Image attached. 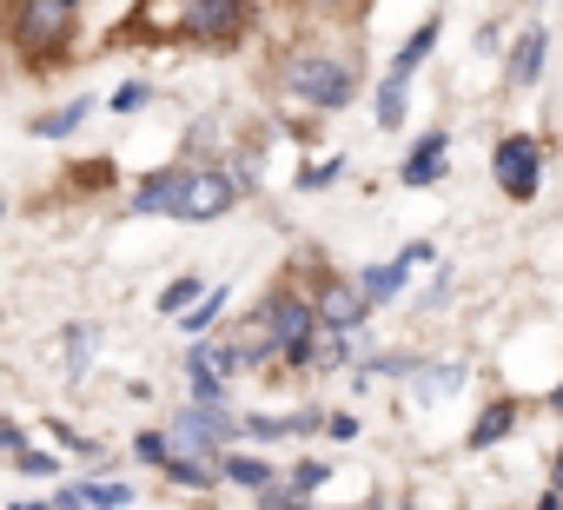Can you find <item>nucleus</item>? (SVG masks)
<instances>
[{
	"mask_svg": "<svg viewBox=\"0 0 563 510\" xmlns=\"http://www.w3.org/2000/svg\"><path fill=\"white\" fill-rule=\"evenodd\" d=\"M312 325H319V306H306L299 292H272L265 312H258V345L278 352L286 365H312Z\"/></svg>",
	"mask_w": 563,
	"mask_h": 510,
	"instance_id": "obj_3",
	"label": "nucleus"
},
{
	"mask_svg": "<svg viewBox=\"0 0 563 510\" xmlns=\"http://www.w3.org/2000/svg\"><path fill=\"white\" fill-rule=\"evenodd\" d=\"M80 120H87V100H74V107H60V113H41V120H34V133H41V140H67Z\"/></svg>",
	"mask_w": 563,
	"mask_h": 510,
	"instance_id": "obj_14",
	"label": "nucleus"
},
{
	"mask_svg": "<svg viewBox=\"0 0 563 510\" xmlns=\"http://www.w3.org/2000/svg\"><path fill=\"white\" fill-rule=\"evenodd\" d=\"M286 93L306 100V107H319V113H339V107L358 93V74H352L345 60H332V54H299V60L286 67Z\"/></svg>",
	"mask_w": 563,
	"mask_h": 510,
	"instance_id": "obj_4",
	"label": "nucleus"
},
{
	"mask_svg": "<svg viewBox=\"0 0 563 510\" xmlns=\"http://www.w3.org/2000/svg\"><path fill=\"white\" fill-rule=\"evenodd\" d=\"M54 437H60L67 451H80V457H100V444H93V437H80V431H67V424H54Z\"/></svg>",
	"mask_w": 563,
	"mask_h": 510,
	"instance_id": "obj_24",
	"label": "nucleus"
},
{
	"mask_svg": "<svg viewBox=\"0 0 563 510\" xmlns=\"http://www.w3.org/2000/svg\"><path fill=\"white\" fill-rule=\"evenodd\" d=\"M219 312H225V286H219V292H206V299H199V312H179V325H186V332H206Z\"/></svg>",
	"mask_w": 563,
	"mask_h": 510,
	"instance_id": "obj_19",
	"label": "nucleus"
},
{
	"mask_svg": "<svg viewBox=\"0 0 563 510\" xmlns=\"http://www.w3.org/2000/svg\"><path fill=\"white\" fill-rule=\"evenodd\" d=\"M306 8H345V0H306Z\"/></svg>",
	"mask_w": 563,
	"mask_h": 510,
	"instance_id": "obj_27",
	"label": "nucleus"
},
{
	"mask_svg": "<svg viewBox=\"0 0 563 510\" xmlns=\"http://www.w3.org/2000/svg\"><path fill=\"white\" fill-rule=\"evenodd\" d=\"M14 464H21L27 477H54V470H60V457H54V451H34V444H21V451H14Z\"/></svg>",
	"mask_w": 563,
	"mask_h": 510,
	"instance_id": "obj_21",
	"label": "nucleus"
},
{
	"mask_svg": "<svg viewBox=\"0 0 563 510\" xmlns=\"http://www.w3.org/2000/svg\"><path fill=\"white\" fill-rule=\"evenodd\" d=\"M431 47H438V14H431V21H424L418 34H411V47H398V60H391V74H405V80H411V67H418V60H424Z\"/></svg>",
	"mask_w": 563,
	"mask_h": 510,
	"instance_id": "obj_13",
	"label": "nucleus"
},
{
	"mask_svg": "<svg viewBox=\"0 0 563 510\" xmlns=\"http://www.w3.org/2000/svg\"><path fill=\"white\" fill-rule=\"evenodd\" d=\"M398 120H405V74H391V80H385V87H378V126H385V133H391V126H398Z\"/></svg>",
	"mask_w": 563,
	"mask_h": 510,
	"instance_id": "obj_15",
	"label": "nucleus"
},
{
	"mask_svg": "<svg viewBox=\"0 0 563 510\" xmlns=\"http://www.w3.org/2000/svg\"><path fill=\"white\" fill-rule=\"evenodd\" d=\"M74 8L80 0H14V21H8V41L21 47L27 67H60L74 54Z\"/></svg>",
	"mask_w": 563,
	"mask_h": 510,
	"instance_id": "obj_2",
	"label": "nucleus"
},
{
	"mask_svg": "<svg viewBox=\"0 0 563 510\" xmlns=\"http://www.w3.org/2000/svg\"><path fill=\"white\" fill-rule=\"evenodd\" d=\"M192 299H199V279H173V286L159 292V312H173V319H179V312H186Z\"/></svg>",
	"mask_w": 563,
	"mask_h": 510,
	"instance_id": "obj_20",
	"label": "nucleus"
},
{
	"mask_svg": "<svg viewBox=\"0 0 563 510\" xmlns=\"http://www.w3.org/2000/svg\"><path fill=\"white\" fill-rule=\"evenodd\" d=\"M510 418H517V411H510V404H490V411H484V418H477V431H471V444H477V451H484V444H497V437H504V431H510Z\"/></svg>",
	"mask_w": 563,
	"mask_h": 510,
	"instance_id": "obj_17",
	"label": "nucleus"
},
{
	"mask_svg": "<svg viewBox=\"0 0 563 510\" xmlns=\"http://www.w3.org/2000/svg\"><path fill=\"white\" fill-rule=\"evenodd\" d=\"M54 503L60 510H80V503H133V484H60Z\"/></svg>",
	"mask_w": 563,
	"mask_h": 510,
	"instance_id": "obj_9",
	"label": "nucleus"
},
{
	"mask_svg": "<svg viewBox=\"0 0 563 510\" xmlns=\"http://www.w3.org/2000/svg\"><path fill=\"white\" fill-rule=\"evenodd\" d=\"M219 477H225V484H245V490H265V484H272V464H265V457H245V451H225V457H219Z\"/></svg>",
	"mask_w": 563,
	"mask_h": 510,
	"instance_id": "obj_11",
	"label": "nucleus"
},
{
	"mask_svg": "<svg viewBox=\"0 0 563 510\" xmlns=\"http://www.w3.org/2000/svg\"><path fill=\"white\" fill-rule=\"evenodd\" d=\"M319 319H325L332 332H352V325L365 319V286L352 292V286H339V279H325V292H319Z\"/></svg>",
	"mask_w": 563,
	"mask_h": 510,
	"instance_id": "obj_8",
	"label": "nucleus"
},
{
	"mask_svg": "<svg viewBox=\"0 0 563 510\" xmlns=\"http://www.w3.org/2000/svg\"><path fill=\"white\" fill-rule=\"evenodd\" d=\"M405 273H411V259H398V266H378V273H365L358 286H365V299H391V292L405 286Z\"/></svg>",
	"mask_w": 563,
	"mask_h": 510,
	"instance_id": "obj_16",
	"label": "nucleus"
},
{
	"mask_svg": "<svg viewBox=\"0 0 563 510\" xmlns=\"http://www.w3.org/2000/svg\"><path fill=\"white\" fill-rule=\"evenodd\" d=\"M232 418L212 404V398H199V404H186L179 418H173V451H199V457H212V451H225L232 444Z\"/></svg>",
	"mask_w": 563,
	"mask_h": 510,
	"instance_id": "obj_6",
	"label": "nucleus"
},
{
	"mask_svg": "<svg viewBox=\"0 0 563 510\" xmlns=\"http://www.w3.org/2000/svg\"><path fill=\"white\" fill-rule=\"evenodd\" d=\"M146 100H153V87H146V80H126V87H120V93H113L107 107H113V113H140Z\"/></svg>",
	"mask_w": 563,
	"mask_h": 510,
	"instance_id": "obj_22",
	"label": "nucleus"
},
{
	"mask_svg": "<svg viewBox=\"0 0 563 510\" xmlns=\"http://www.w3.org/2000/svg\"><path fill=\"white\" fill-rule=\"evenodd\" d=\"M0 212H8V199H0Z\"/></svg>",
	"mask_w": 563,
	"mask_h": 510,
	"instance_id": "obj_28",
	"label": "nucleus"
},
{
	"mask_svg": "<svg viewBox=\"0 0 563 510\" xmlns=\"http://www.w3.org/2000/svg\"><path fill=\"white\" fill-rule=\"evenodd\" d=\"M179 27H186V41H199V47H232V41L252 27V0H186V8H179Z\"/></svg>",
	"mask_w": 563,
	"mask_h": 510,
	"instance_id": "obj_5",
	"label": "nucleus"
},
{
	"mask_svg": "<svg viewBox=\"0 0 563 510\" xmlns=\"http://www.w3.org/2000/svg\"><path fill=\"white\" fill-rule=\"evenodd\" d=\"M0 451H21V431L14 424H0Z\"/></svg>",
	"mask_w": 563,
	"mask_h": 510,
	"instance_id": "obj_25",
	"label": "nucleus"
},
{
	"mask_svg": "<svg viewBox=\"0 0 563 510\" xmlns=\"http://www.w3.org/2000/svg\"><path fill=\"white\" fill-rule=\"evenodd\" d=\"M556 497H563V464H556V490H550V503H556Z\"/></svg>",
	"mask_w": 563,
	"mask_h": 510,
	"instance_id": "obj_26",
	"label": "nucleus"
},
{
	"mask_svg": "<svg viewBox=\"0 0 563 510\" xmlns=\"http://www.w3.org/2000/svg\"><path fill=\"white\" fill-rule=\"evenodd\" d=\"M543 47H550L543 34H523V41L510 47V87H530V80L543 74Z\"/></svg>",
	"mask_w": 563,
	"mask_h": 510,
	"instance_id": "obj_12",
	"label": "nucleus"
},
{
	"mask_svg": "<svg viewBox=\"0 0 563 510\" xmlns=\"http://www.w3.org/2000/svg\"><path fill=\"white\" fill-rule=\"evenodd\" d=\"M232 199H239V186L212 166H199V173L166 166L133 186V212H173V219H219V212H232Z\"/></svg>",
	"mask_w": 563,
	"mask_h": 510,
	"instance_id": "obj_1",
	"label": "nucleus"
},
{
	"mask_svg": "<svg viewBox=\"0 0 563 510\" xmlns=\"http://www.w3.org/2000/svg\"><path fill=\"white\" fill-rule=\"evenodd\" d=\"M537 179H543L537 140H504V146H497V186H504L510 199H537Z\"/></svg>",
	"mask_w": 563,
	"mask_h": 510,
	"instance_id": "obj_7",
	"label": "nucleus"
},
{
	"mask_svg": "<svg viewBox=\"0 0 563 510\" xmlns=\"http://www.w3.org/2000/svg\"><path fill=\"white\" fill-rule=\"evenodd\" d=\"M444 173V133H431V140H418V153L405 159V186H431Z\"/></svg>",
	"mask_w": 563,
	"mask_h": 510,
	"instance_id": "obj_10",
	"label": "nucleus"
},
{
	"mask_svg": "<svg viewBox=\"0 0 563 510\" xmlns=\"http://www.w3.org/2000/svg\"><path fill=\"white\" fill-rule=\"evenodd\" d=\"M93 345H100V332H93V325H74V332H67V372H87Z\"/></svg>",
	"mask_w": 563,
	"mask_h": 510,
	"instance_id": "obj_18",
	"label": "nucleus"
},
{
	"mask_svg": "<svg viewBox=\"0 0 563 510\" xmlns=\"http://www.w3.org/2000/svg\"><path fill=\"white\" fill-rule=\"evenodd\" d=\"M319 484H325V464H299L286 490H292V497H306V490H319Z\"/></svg>",
	"mask_w": 563,
	"mask_h": 510,
	"instance_id": "obj_23",
	"label": "nucleus"
}]
</instances>
